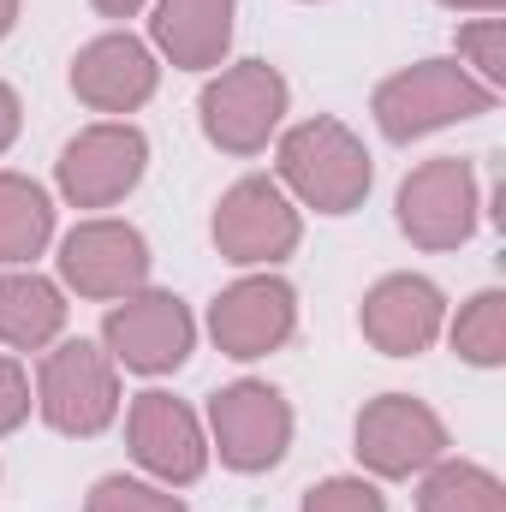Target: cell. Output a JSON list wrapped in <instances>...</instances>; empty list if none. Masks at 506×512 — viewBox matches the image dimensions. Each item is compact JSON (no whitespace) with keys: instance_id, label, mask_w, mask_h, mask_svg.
<instances>
[{"instance_id":"cell-18","label":"cell","mask_w":506,"mask_h":512,"mask_svg":"<svg viewBox=\"0 0 506 512\" xmlns=\"http://www.w3.org/2000/svg\"><path fill=\"white\" fill-rule=\"evenodd\" d=\"M54 245V197L30 173L0 167V268H30Z\"/></svg>"},{"instance_id":"cell-9","label":"cell","mask_w":506,"mask_h":512,"mask_svg":"<svg viewBox=\"0 0 506 512\" xmlns=\"http://www.w3.org/2000/svg\"><path fill=\"white\" fill-rule=\"evenodd\" d=\"M352 453H358L364 477L405 483V477H423L435 459H447V423L417 393H376V399H364V411L352 423Z\"/></svg>"},{"instance_id":"cell-21","label":"cell","mask_w":506,"mask_h":512,"mask_svg":"<svg viewBox=\"0 0 506 512\" xmlns=\"http://www.w3.org/2000/svg\"><path fill=\"white\" fill-rule=\"evenodd\" d=\"M459 66L477 84H489L495 96L506 90V18L501 12H483V18L459 24Z\"/></svg>"},{"instance_id":"cell-11","label":"cell","mask_w":506,"mask_h":512,"mask_svg":"<svg viewBox=\"0 0 506 512\" xmlns=\"http://www.w3.org/2000/svg\"><path fill=\"white\" fill-rule=\"evenodd\" d=\"M126 447L137 471L161 489H191L209 471V429L167 387H143L126 405Z\"/></svg>"},{"instance_id":"cell-4","label":"cell","mask_w":506,"mask_h":512,"mask_svg":"<svg viewBox=\"0 0 506 512\" xmlns=\"http://www.w3.org/2000/svg\"><path fill=\"white\" fill-rule=\"evenodd\" d=\"M286 108H292V84L280 78V66H268V60H233V66L209 72V84L197 96V126H203V137L221 155L251 161V155H262L280 137Z\"/></svg>"},{"instance_id":"cell-1","label":"cell","mask_w":506,"mask_h":512,"mask_svg":"<svg viewBox=\"0 0 506 512\" xmlns=\"http://www.w3.org/2000/svg\"><path fill=\"white\" fill-rule=\"evenodd\" d=\"M274 179L298 209L316 215H352L364 209L370 185H376V161L364 149V137L334 120V114H310L298 126H280L274 137Z\"/></svg>"},{"instance_id":"cell-12","label":"cell","mask_w":506,"mask_h":512,"mask_svg":"<svg viewBox=\"0 0 506 512\" xmlns=\"http://www.w3.org/2000/svg\"><path fill=\"white\" fill-rule=\"evenodd\" d=\"M149 239L131 227V221H114V215H90L78 221L60 251H54V268H60V286L90 298V304H120L131 292L149 286Z\"/></svg>"},{"instance_id":"cell-13","label":"cell","mask_w":506,"mask_h":512,"mask_svg":"<svg viewBox=\"0 0 506 512\" xmlns=\"http://www.w3.org/2000/svg\"><path fill=\"white\" fill-rule=\"evenodd\" d=\"M292 334H298V292H292V280H280L274 268L239 274V280L221 286L215 304H209V340H215L221 358L256 364V358L280 352Z\"/></svg>"},{"instance_id":"cell-27","label":"cell","mask_w":506,"mask_h":512,"mask_svg":"<svg viewBox=\"0 0 506 512\" xmlns=\"http://www.w3.org/2000/svg\"><path fill=\"white\" fill-rule=\"evenodd\" d=\"M435 6H453V12H477L483 18V12H501L506 0H435Z\"/></svg>"},{"instance_id":"cell-5","label":"cell","mask_w":506,"mask_h":512,"mask_svg":"<svg viewBox=\"0 0 506 512\" xmlns=\"http://www.w3.org/2000/svg\"><path fill=\"white\" fill-rule=\"evenodd\" d=\"M203 429H209V459H221L239 477H262V471H274L292 453L298 417H292L280 387L239 376L221 393H209V423Z\"/></svg>"},{"instance_id":"cell-22","label":"cell","mask_w":506,"mask_h":512,"mask_svg":"<svg viewBox=\"0 0 506 512\" xmlns=\"http://www.w3.org/2000/svg\"><path fill=\"white\" fill-rule=\"evenodd\" d=\"M84 512H191L173 489H161V483H149V477H126V471H114V477H102L90 495H84Z\"/></svg>"},{"instance_id":"cell-24","label":"cell","mask_w":506,"mask_h":512,"mask_svg":"<svg viewBox=\"0 0 506 512\" xmlns=\"http://www.w3.org/2000/svg\"><path fill=\"white\" fill-rule=\"evenodd\" d=\"M30 411H36L30 370H24L12 352H0V435H18V429L30 423Z\"/></svg>"},{"instance_id":"cell-26","label":"cell","mask_w":506,"mask_h":512,"mask_svg":"<svg viewBox=\"0 0 506 512\" xmlns=\"http://www.w3.org/2000/svg\"><path fill=\"white\" fill-rule=\"evenodd\" d=\"M102 18H114V24H126V18H137V12H149V0H90Z\"/></svg>"},{"instance_id":"cell-28","label":"cell","mask_w":506,"mask_h":512,"mask_svg":"<svg viewBox=\"0 0 506 512\" xmlns=\"http://www.w3.org/2000/svg\"><path fill=\"white\" fill-rule=\"evenodd\" d=\"M18 6H24V0H0V42L18 30Z\"/></svg>"},{"instance_id":"cell-8","label":"cell","mask_w":506,"mask_h":512,"mask_svg":"<svg viewBox=\"0 0 506 512\" xmlns=\"http://www.w3.org/2000/svg\"><path fill=\"white\" fill-rule=\"evenodd\" d=\"M393 221H399V233L417 251H459V245H471V233L483 221L477 167L465 155H435V161L411 167L399 179Z\"/></svg>"},{"instance_id":"cell-6","label":"cell","mask_w":506,"mask_h":512,"mask_svg":"<svg viewBox=\"0 0 506 512\" xmlns=\"http://www.w3.org/2000/svg\"><path fill=\"white\" fill-rule=\"evenodd\" d=\"M209 239L245 274L251 268H280L286 256L298 251V239H304V209L280 191L274 173H245V179H233L221 191Z\"/></svg>"},{"instance_id":"cell-19","label":"cell","mask_w":506,"mask_h":512,"mask_svg":"<svg viewBox=\"0 0 506 512\" xmlns=\"http://www.w3.org/2000/svg\"><path fill=\"white\" fill-rule=\"evenodd\" d=\"M417 512H506V483L477 459H435L417 477Z\"/></svg>"},{"instance_id":"cell-3","label":"cell","mask_w":506,"mask_h":512,"mask_svg":"<svg viewBox=\"0 0 506 512\" xmlns=\"http://www.w3.org/2000/svg\"><path fill=\"white\" fill-rule=\"evenodd\" d=\"M495 102L501 96L489 84H477L459 60H417V66L381 78L370 96V114H376V131L387 143H417L429 131L495 114Z\"/></svg>"},{"instance_id":"cell-10","label":"cell","mask_w":506,"mask_h":512,"mask_svg":"<svg viewBox=\"0 0 506 512\" xmlns=\"http://www.w3.org/2000/svg\"><path fill=\"white\" fill-rule=\"evenodd\" d=\"M149 173V137L131 120H96L84 126L54 161V191L72 209H114Z\"/></svg>"},{"instance_id":"cell-15","label":"cell","mask_w":506,"mask_h":512,"mask_svg":"<svg viewBox=\"0 0 506 512\" xmlns=\"http://www.w3.org/2000/svg\"><path fill=\"white\" fill-rule=\"evenodd\" d=\"M358 328L381 358H423L447 328V292L429 274H381L358 304Z\"/></svg>"},{"instance_id":"cell-7","label":"cell","mask_w":506,"mask_h":512,"mask_svg":"<svg viewBox=\"0 0 506 512\" xmlns=\"http://www.w3.org/2000/svg\"><path fill=\"white\" fill-rule=\"evenodd\" d=\"M102 352L143 376V382H161L173 370H185V358L197 352V316L179 292H161V286H143L120 304H108L102 316Z\"/></svg>"},{"instance_id":"cell-14","label":"cell","mask_w":506,"mask_h":512,"mask_svg":"<svg viewBox=\"0 0 506 512\" xmlns=\"http://www.w3.org/2000/svg\"><path fill=\"white\" fill-rule=\"evenodd\" d=\"M155 90H161V60L131 30H102L72 54V96L102 120L137 114L143 102H155Z\"/></svg>"},{"instance_id":"cell-17","label":"cell","mask_w":506,"mask_h":512,"mask_svg":"<svg viewBox=\"0 0 506 512\" xmlns=\"http://www.w3.org/2000/svg\"><path fill=\"white\" fill-rule=\"evenodd\" d=\"M66 286L36 274V268H6L0 274V352H48L66 340Z\"/></svg>"},{"instance_id":"cell-25","label":"cell","mask_w":506,"mask_h":512,"mask_svg":"<svg viewBox=\"0 0 506 512\" xmlns=\"http://www.w3.org/2000/svg\"><path fill=\"white\" fill-rule=\"evenodd\" d=\"M18 131H24V102H18V90L0 78V155L18 143Z\"/></svg>"},{"instance_id":"cell-20","label":"cell","mask_w":506,"mask_h":512,"mask_svg":"<svg viewBox=\"0 0 506 512\" xmlns=\"http://www.w3.org/2000/svg\"><path fill=\"white\" fill-rule=\"evenodd\" d=\"M453 340V352L477 370H501L506 364V292L501 286H483L477 298L459 304V316L441 328Z\"/></svg>"},{"instance_id":"cell-2","label":"cell","mask_w":506,"mask_h":512,"mask_svg":"<svg viewBox=\"0 0 506 512\" xmlns=\"http://www.w3.org/2000/svg\"><path fill=\"white\" fill-rule=\"evenodd\" d=\"M30 387H36L42 423L66 441H96L126 411L120 364L102 352V340H54L48 352H36V382Z\"/></svg>"},{"instance_id":"cell-16","label":"cell","mask_w":506,"mask_h":512,"mask_svg":"<svg viewBox=\"0 0 506 512\" xmlns=\"http://www.w3.org/2000/svg\"><path fill=\"white\" fill-rule=\"evenodd\" d=\"M239 0H149V48L173 72H221Z\"/></svg>"},{"instance_id":"cell-23","label":"cell","mask_w":506,"mask_h":512,"mask_svg":"<svg viewBox=\"0 0 506 512\" xmlns=\"http://www.w3.org/2000/svg\"><path fill=\"white\" fill-rule=\"evenodd\" d=\"M298 512H387V495L376 489V477H322Z\"/></svg>"}]
</instances>
